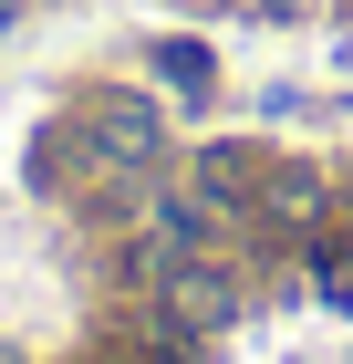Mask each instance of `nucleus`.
<instances>
[{"label": "nucleus", "mask_w": 353, "mask_h": 364, "mask_svg": "<svg viewBox=\"0 0 353 364\" xmlns=\"http://www.w3.org/2000/svg\"><path fill=\"white\" fill-rule=\"evenodd\" d=\"M260 208H271V219H312V208H322V177H312V167H281L271 188H260Z\"/></svg>", "instance_id": "obj_3"}, {"label": "nucleus", "mask_w": 353, "mask_h": 364, "mask_svg": "<svg viewBox=\"0 0 353 364\" xmlns=\"http://www.w3.org/2000/svg\"><path fill=\"white\" fill-rule=\"evenodd\" d=\"M156 73L177 94H208V53H197V42H156Z\"/></svg>", "instance_id": "obj_4"}, {"label": "nucleus", "mask_w": 353, "mask_h": 364, "mask_svg": "<svg viewBox=\"0 0 353 364\" xmlns=\"http://www.w3.org/2000/svg\"><path fill=\"white\" fill-rule=\"evenodd\" d=\"M156 302L177 333H208V323H229L239 312V271H218V260H177V271L156 281Z\"/></svg>", "instance_id": "obj_2"}, {"label": "nucleus", "mask_w": 353, "mask_h": 364, "mask_svg": "<svg viewBox=\"0 0 353 364\" xmlns=\"http://www.w3.org/2000/svg\"><path fill=\"white\" fill-rule=\"evenodd\" d=\"M0 21H11V0H0Z\"/></svg>", "instance_id": "obj_5"}, {"label": "nucleus", "mask_w": 353, "mask_h": 364, "mask_svg": "<svg viewBox=\"0 0 353 364\" xmlns=\"http://www.w3.org/2000/svg\"><path fill=\"white\" fill-rule=\"evenodd\" d=\"M166 156V114L146 94H94L83 105V136H73V167H104V177H156Z\"/></svg>", "instance_id": "obj_1"}]
</instances>
